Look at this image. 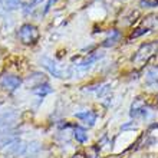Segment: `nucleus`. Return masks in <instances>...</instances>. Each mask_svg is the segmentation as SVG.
Wrapping results in <instances>:
<instances>
[{
  "label": "nucleus",
  "mask_w": 158,
  "mask_h": 158,
  "mask_svg": "<svg viewBox=\"0 0 158 158\" xmlns=\"http://www.w3.org/2000/svg\"><path fill=\"white\" fill-rule=\"evenodd\" d=\"M158 50V40L155 42H150V43H145V45H142L139 49L137 50V53L134 56V63L137 65V66H142V65H145L150 58L154 56V53Z\"/></svg>",
  "instance_id": "f257e3e1"
},
{
  "label": "nucleus",
  "mask_w": 158,
  "mask_h": 158,
  "mask_svg": "<svg viewBox=\"0 0 158 158\" xmlns=\"http://www.w3.org/2000/svg\"><path fill=\"white\" fill-rule=\"evenodd\" d=\"M17 36H19L22 43H25V45H33L39 39V29L35 25L25 23V25L20 26V29L17 32Z\"/></svg>",
  "instance_id": "f03ea898"
},
{
  "label": "nucleus",
  "mask_w": 158,
  "mask_h": 158,
  "mask_svg": "<svg viewBox=\"0 0 158 158\" xmlns=\"http://www.w3.org/2000/svg\"><path fill=\"white\" fill-rule=\"evenodd\" d=\"M20 85H22V79L16 75L4 73V75L0 76V86L3 88L4 91L13 92V91H16Z\"/></svg>",
  "instance_id": "7ed1b4c3"
},
{
  "label": "nucleus",
  "mask_w": 158,
  "mask_h": 158,
  "mask_svg": "<svg viewBox=\"0 0 158 158\" xmlns=\"http://www.w3.org/2000/svg\"><path fill=\"white\" fill-rule=\"evenodd\" d=\"M26 148H27V144L20 139H16L15 142H12L10 145L6 147V155L9 157H25L26 154Z\"/></svg>",
  "instance_id": "20e7f679"
},
{
  "label": "nucleus",
  "mask_w": 158,
  "mask_h": 158,
  "mask_svg": "<svg viewBox=\"0 0 158 158\" xmlns=\"http://www.w3.org/2000/svg\"><path fill=\"white\" fill-rule=\"evenodd\" d=\"M40 63L42 66L45 68L46 71H49L50 75H53L55 78H65V73H63V71L59 68V65L56 62H55L53 59L48 58V56H43V58L40 59Z\"/></svg>",
  "instance_id": "39448f33"
},
{
  "label": "nucleus",
  "mask_w": 158,
  "mask_h": 158,
  "mask_svg": "<svg viewBox=\"0 0 158 158\" xmlns=\"http://www.w3.org/2000/svg\"><path fill=\"white\" fill-rule=\"evenodd\" d=\"M19 139L13 128H0V150Z\"/></svg>",
  "instance_id": "423d86ee"
},
{
  "label": "nucleus",
  "mask_w": 158,
  "mask_h": 158,
  "mask_svg": "<svg viewBox=\"0 0 158 158\" xmlns=\"http://www.w3.org/2000/svg\"><path fill=\"white\" fill-rule=\"evenodd\" d=\"M16 118L15 112H0V128H13Z\"/></svg>",
  "instance_id": "0eeeda50"
},
{
  "label": "nucleus",
  "mask_w": 158,
  "mask_h": 158,
  "mask_svg": "<svg viewBox=\"0 0 158 158\" xmlns=\"http://www.w3.org/2000/svg\"><path fill=\"white\" fill-rule=\"evenodd\" d=\"M75 117L78 119H81L85 125L88 127H94L96 122V114L92 112V111H83V112H78L75 114Z\"/></svg>",
  "instance_id": "6e6552de"
},
{
  "label": "nucleus",
  "mask_w": 158,
  "mask_h": 158,
  "mask_svg": "<svg viewBox=\"0 0 158 158\" xmlns=\"http://www.w3.org/2000/svg\"><path fill=\"white\" fill-rule=\"evenodd\" d=\"M144 109H145V104H144V101L141 99V98H137V99L132 102V105H131V117L132 118H137L139 117V115H142V112H144Z\"/></svg>",
  "instance_id": "1a4fd4ad"
},
{
  "label": "nucleus",
  "mask_w": 158,
  "mask_h": 158,
  "mask_svg": "<svg viewBox=\"0 0 158 158\" xmlns=\"http://www.w3.org/2000/svg\"><path fill=\"white\" fill-rule=\"evenodd\" d=\"M0 6H2L3 10H6V12H12V10L19 9L20 0H2V2H0Z\"/></svg>",
  "instance_id": "9d476101"
},
{
  "label": "nucleus",
  "mask_w": 158,
  "mask_h": 158,
  "mask_svg": "<svg viewBox=\"0 0 158 158\" xmlns=\"http://www.w3.org/2000/svg\"><path fill=\"white\" fill-rule=\"evenodd\" d=\"M32 92L36 94V95H39V96H45V95H48V94L52 92V88H50V85L48 82H45V83H42V85H38V86L32 88Z\"/></svg>",
  "instance_id": "9b49d317"
},
{
  "label": "nucleus",
  "mask_w": 158,
  "mask_h": 158,
  "mask_svg": "<svg viewBox=\"0 0 158 158\" xmlns=\"http://www.w3.org/2000/svg\"><path fill=\"white\" fill-rule=\"evenodd\" d=\"M42 145L39 142H29L27 144V148H26V154L25 157H30V155H36L40 151Z\"/></svg>",
  "instance_id": "f8f14e48"
},
{
  "label": "nucleus",
  "mask_w": 158,
  "mask_h": 158,
  "mask_svg": "<svg viewBox=\"0 0 158 158\" xmlns=\"http://www.w3.org/2000/svg\"><path fill=\"white\" fill-rule=\"evenodd\" d=\"M73 137H75V139L78 142H86L88 141V134L86 131L83 128H81V127H76L75 131H73Z\"/></svg>",
  "instance_id": "ddd939ff"
},
{
  "label": "nucleus",
  "mask_w": 158,
  "mask_h": 158,
  "mask_svg": "<svg viewBox=\"0 0 158 158\" xmlns=\"http://www.w3.org/2000/svg\"><path fill=\"white\" fill-rule=\"evenodd\" d=\"M119 39V32L118 30H112L111 33H109V38L104 42V46H112L115 45V42Z\"/></svg>",
  "instance_id": "4468645a"
},
{
  "label": "nucleus",
  "mask_w": 158,
  "mask_h": 158,
  "mask_svg": "<svg viewBox=\"0 0 158 158\" xmlns=\"http://www.w3.org/2000/svg\"><path fill=\"white\" fill-rule=\"evenodd\" d=\"M147 79H148V82H158V66L151 68L147 73Z\"/></svg>",
  "instance_id": "2eb2a0df"
},
{
  "label": "nucleus",
  "mask_w": 158,
  "mask_h": 158,
  "mask_svg": "<svg viewBox=\"0 0 158 158\" xmlns=\"http://www.w3.org/2000/svg\"><path fill=\"white\" fill-rule=\"evenodd\" d=\"M141 6H151V7H155V6H158V2H145V0H142L141 2Z\"/></svg>",
  "instance_id": "dca6fc26"
},
{
  "label": "nucleus",
  "mask_w": 158,
  "mask_h": 158,
  "mask_svg": "<svg viewBox=\"0 0 158 158\" xmlns=\"http://www.w3.org/2000/svg\"><path fill=\"white\" fill-rule=\"evenodd\" d=\"M147 32H148L147 29H138V32H134L131 38H137V36H139V35H142V33H147Z\"/></svg>",
  "instance_id": "f3484780"
},
{
  "label": "nucleus",
  "mask_w": 158,
  "mask_h": 158,
  "mask_svg": "<svg viewBox=\"0 0 158 158\" xmlns=\"http://www.w3.org/2000/svg\"><path fill=\"white\" fill-rule=\"evenodd\" d=\"M52 3H55V0H49V2H48V4H46V7H45V13L48 12V10H49L50 9V6H52Z\"/></svg>",
  "instance_id": "a211bd4d"
},
{
  "label": "nucleus",
  "mask_w": 158,
  "mask_h": 158,
  "mask_svg": "<svg viewBox=\"0 0 158 158\" xmlns=\"http://www.w3.org/2000/svg\"><path fill=\"white\" fill-rule=\"evenodd\" d=\"M72 158H86V157H85V154H83V152H76V154L73 155Z\"/></svg>",
  "instance_id": "6ab92c4d"
},
{
  "label": "nucleus",
  "mask_w": 158,
  "mask_h": 158,
  "mask_svg": "<svg viewBox=\"0 0 158 158\" xmlns=\"http://www.w3.org/2000/svg\"><path fill=\"white\" fill-rule=\"evenodd\" d=\"M88 158H99L98 155H91V157H88Z\"/></svg>",
  "instance_id": "aec40b11"
}]
</instances>
